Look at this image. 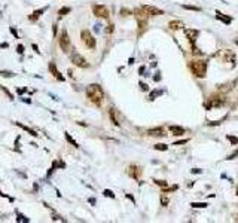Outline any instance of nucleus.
I'll list each match as a JSON object with an SVG mask.
<instances>
[{"mask_svg": "<svg viewBox=\"0 0 238 223\" xmlns=\"http://www.w3.org/2000/svg\"><path fill=\"white\" fill-rule=\"evenodd\" d=\"M24 51H25V48H24L22 45H18V46H16V52H18L19 55H22V54H24Z\"/></svg>", "mask_w": 238, "mask_h": 223, "instance_id": "nucleus-30", "label": "nucleus"}, {"mask_svg": "<svg viewBox=\"0 0 238 223\" xmlns=\"http://www.w3.org/2000/svg\"><path fill=\"white\" fill-rule=\"evenodd\" d=\"M155 183L159 184V186H162V187H165V186H167V181H164V180H155Z\"/></svg>", "mask_w": 238, "mask_h": 223, "instance_id": "nucleus-33", "label": "nucleus"}, {"mask_svg": "<svg viewBox=\"0 0 238 223\" xmlns=\"http://www.w3.org/2000/svg\"><path fill=\"white\" fill-rule=\"evenodd\" d=\"M92 12H94V15H95V16L103 18V19L109 18V15H110V12H109L107 6H104V4H92Z\"/></svg>", "mask_w": 238, "mask_h": 223, "instance_id": "nucleus-6", "label": "nucleus"}, {"mask_svg": "<svg viewBox=\"0 0 238 223\" xmlns=\"http://www.w3.org/2000/svg\"><path fill=\"white\" fill-rule=\"evenodd\" d=\"M225 103V98L223 95H211L208 98V103H207V109L210 107H214V106H222Z\"/></svg>", "mask_w": 238, "mask_h": 223, "instance_id": "nucleus-7", "label": "nucleus"}, {"mask_svg": "<svg viewBox=\"0 0 238 223\" xmlns=\"http://www.w3.org/2000/svg\"><path fill=\"white\" fill-rule=\"evenodd\" d=\"M191 70L194 72V75L197 78H199V79L205 78V75H207V61H204V60H194L191 63Z\"/></svg>", "mask_w": 238, "mask_h": 223, "instance_id": "nucleus-2", "label": "nucleus"}, {"mask_svg": "<svg viewBox=\"0 0 238 223\" xmlns=\"http://www.w3.org/2000/svg\"><path fill=\"white\" fill-rule=\"evenodd\" d=\"M103 195H104V196H109V198H115V193H113L112 190H109V189H106V190L103 192Z\"/></svg>", "mask_w": 238, "mask_h": 223, "instance_id": "nucleus-26", "label": "nucleus"}, {"mask_svg": "<svg viewBox=\"0 0 238 223\" xmlns=\"http://www.w3.org/2000/svg\"><path fill=\"white\" fill-rule=\"evenodd\" d=\"M182 7H183V9H188V10H197V12L201 10L199 6H192V4H182Z\"/></svg>", "mask_w": 238, "mask_h": 223, "instance_id": "nucleus-21", "label": "nucleus"}, {"mask_svg": "<svg viewBox=\"0 0 238 223\" xmlns=\"http://www.w3.org/2000/svg\"><path fill=\"white\" fill-rule=\"evenodd\" d=\"M86 97L89 98V101H91L92 104L101 106L103 98H104V92H103V89H101L100 85L91 84V85H88V88H86Z\"/></svg>", "mask_w": 238, "mask_h": 223, "instance_id": "nucleus-1", "label": "nucleus"}, {"mask_svg": "<svg viewBox=\"0 0 238 223\" xmlns=\"http://www.w3.org/2000/svg\"><path fill=\"white\" fill-rule=\"evenodd\" d=\"M70 60H72V63L76 66V67H79V69H88L89 67V63L80 55L78 52H73L72 55H70Z\"/></svg>", "mask_w": 238, "mask_h": 223, "instance_id": "nucleus-5", "label": "nucleus"}, {"mask_svg": "<svg viewBox=\"0 0 238 223\" xmlns=\"http://www.w3.org/2000/svg\"><path fill=\"white\" fill-rule=\"evenodd\" d=\"M58 43H60V48L63 49V52H66V54H69V52H70V49H72V42H70V37H69V34H67V30H66V28H64V30H61L60 37H58Z\"/></svg>", "mask_w": 238, "mask_h": 223, "instance_id": "nucleus-3", "label": "nucleus"}, {"mask_svg": "<svg viewBox=\"0 0 238 223\" xmlns=\"http://www.w3.org/2000/svg\"><path fill=\"white\" fill-rule=\"evenodd\" d=\"M228 140H229L232 144H238V138L237 137H234V135H228Z\"/></svg>", "mask_w": 238, "mask_h": 223, "instance_id": "nucleus-27", "label": "nucleus"}, {"mask_svg": "<svg viewBox=\"0 0 238 223\" xmlns=\"http://www.w3.org/2000/svg\"><path fill=\"white\" fill-rule=\"evenodd\" d=\"M52 33H54V36H57V24L52 25Z\"/></svg>", "mask_w": 238, "mask_h": 223, "instance_id": "nucleus-37", "label": "nucleus"}, {"mask_svg": "<svg viewBox=\"0 0 238 223\" xmlns=\"http://www.w3.org/2000/svg\"><path fill=\"white\" fill-rule=\"evenodd\" d=\"M126 198H128V199H131V201H132V202H135V199H134V198H132V196H131V195H126Z\"/></svg>", "mask_w": 238, "mask_h": 223, "instance_id": "nucleus-41", "label": "nucleus"}, {"mask_svg": "<svg viewBox=\"0 0 238 223\" xmlns=\"http://www.w3.org/2000/svg\"><path fill=\"white\" fill-rule=\"evenodd\" d=\"M189 140H182V141H176L174 143V146H182V144H185V143H188Z\"/></svg>", "mask_w": 238, "mask_h": 223, "instance_id": "nucleus-34", "label": "nucleus"}, {"mask_svg": "<svg viewBox=\"0 0 238 223\" xmlns=\"http://www.w3.org/2000/svg\"><path fill=\"white\" fill-rule=\"evenodd\" d=\"M128 174H129L131 177L138 178L140 174H141V170H140V167H137V165H129V167H128Z\"/></svg>", "mask_w": 238, "mask_h": 223, "instance_id": "nucleus-12", "label": "nucleus"}, {"mask_svg": "<svg viewBox=\"0 0 238 223\" xmlns=\"http://www.w3.org/2000/svg\"><path fill=\"white\" fill-rule=\"evenodd\" d=\"M0 76L1 78H13L15 73L13 72H6V70H0Z\"/></svg>", "mask_w": 238, "mask_h": 223, "instance_id": "nucleus-22", "label": "nucleus"}, {"mask_svg": "<svg viewBox=\"0 0 238 223\" xmlns=\"http://www.w3.org/2000/svg\"><path fill=\"white\" fill-rule=\"evenodd\" d=\"M147 135H150V137H164L165 133H164V130L162 128H152V130H147Z\"/></svg>", "mask_w": 238, "mask_h": 223, "instance_id": "nucleus-14", "label": "nucleus"}, {"mask_svg": "<svg viewBox=\"0 0 238 223\" xmlns=\"http://www.w3.org/2000/svg\"><path fill=\"white\" fill-rule=\"evenodd\" d=\"M109 118H110V121L113 122V125H116V127H119V125H120L116 109H113V107H110V109H109Z\"/></svg>", "mask_w": 238, "mask_h": 223, "instance_id": "nucleus-11", "label": "nucleus"}, {"mask_svg": "<svg viewBox=\"0 0 238 223\" xmlns=\"http://www.w3.org/2000/svg\"><path fill=\"white\" fill-rule=\"evenodd\" d=\"M235 156H238V150H235V152H234V153H232V155H229V156H228V158H226V159H234V158H235Z\"/></svg>", "mask_w": 238, "mask_h": 223, "instance_id": "nucleus-35", "label": "nucleus"}, {"mask_svg": "<svg viewBox=\"0 0 238 223\" xmlns=\"http://www.w3.org/2000/svg\"><path fill=\"white\" fill-rule=\"evenodd\" d=\"M140 87H141V89H143V91H147V85H144L143 82H140Z\"/></svg>", "mask_w": 238, "mask_h": 223, "instance_id": "nucleus-38", "label": "nucleus"}, {"mask_svg": "<svg viewBox=\"0 0 238 223\" xmlns=\"http://www.w3.org/2000/svg\"><path fill=\"white\" fill-rule=\"evenodd\" d=\"M49 72L52 73V76H54L57 81H60V82H64V76H63V75H61V73L57 70V66H55V63H52V61L49 63Z\"/></svg>", "mask_w": 238, "mask_h": 223, "instance_id": "nucleus-9", "label": "nucleus"}, {"mask_svg": "<svg viewBox=\"0 0 238 223\" xmlns=\"http://www.w3.org/2000/svg\"><path fill=\"white\" fill-rule=\"evenodd\" d=\"M70 12H72V7H69V6L61 7V9L58 10V16H60V18H63L64 15H67V13H70Z\"/></svg>", "mask_w": 238, "mask_h": 223, "instance_id": "nucleus-19", "label": "nucleus"}, {"mask_svg": "<svg viewBox=\"0 0 238 223\" xmlns=\"http://www.w3.org/2000/svg\"><path fill=\"white\" fill-rule=\"evenodd\" d=\"M168 27H170V30H180V28L183 27V22L179 21V19H174V21H170V22H168Z\"/></svg>", "mask_w": 238, "mask_h": 223, "instance_id": "nucleus-16", "label": "nucleus"}, {"mask_svg": "<svg viewBox=\"0 0 238 223\" xmlns=\"http://www.w3.org/2000/svg\"><path fill=\"white\" fill-rule=\"evenodd\" d=\"M21 100H22V101H25V103H31V100H30V98H21Z\"/></svg>", "mask_w": 238, "mask_h": 223, "instance_id": "nucleus-40", "label": "nucleus"}, {"mask_svg": "<svg viewBox=\"0 0 238 223\" xmlns=\"http://www.w3.org/2000/svg\"><path fill=\"white\" fill-rule=\"evenodd\" d=\"M31 48H33V49H34V51H36V52H37V54H40V51H39V46H37V45H31Z\"/></svg>", "mask_w": 238, "mask_h": 223, "instance_id": "nucleus-36", "label": "nucleus"}, {"mask_svg": "<svg viewBox=\"0 0 238 223\" xmlns=\"http://www.w3.org/2000/svg\"><path fill=\"white\" fill-rule=\"evenodd\" d=\"M64 135H66V140H67V141H69V143H70V144H72L73 147H79V144H78V143H76V141H75V140L72 138V135H70V134L66 133Z\"/></svg>", "mask_w": 238, "mask_h": 223, "instance_id": "nucleus-20", "label": "nucleus"}, {"mask_svg": "<svg viewBox=\"0 0 238 223\" xmlns=\"http://www.w3.org/2000/svg\"><path fill=\"white\" fill-rule=\"evenodd\" d=\"M15 124H16V125H18L19 128H22L24 131H27V133L30 134L31 137H37V133H36L34 130H31L30 127H27V125H24V124H21V122H15Z\"/></svg>", "mask_w": 238, "mask_h": 223, "instance_id": "nucleus-17", "label": "nucleus"}, {"mask_svg": "<svg viewBox=\"0 0 238 223\" xmlns=\"http://www.w3.org/2000/svg\"><path fill=\"white\" fill-rule=\"evenodd\" d=\"M235 43H237V45H238V39H237V40H235Z\"/></svg>", "mask_w": 238, "mask_h": 223, "instance_id": "nucleus-42", "label": "nucleus"}, {"mask_svg": "<svg viewBox=\"0 0 238 223\" xmlns=\"http://www.w3.org/2000/svg\"><path fill=\"white\" fill-rule=\"evenodd\" d=\"M45 10H46V7H42V9H37V10H33V12L28 15V19H30L31 22H36L40 16H42V13H43Z\"/></svg>", "mask_w": 238, "mask_h": 223, "instance_id": "nucleus-10", "label": "nucleus"}, {"mask_svg": "<svg viewBox=\"0 0 238 223\" xmlns=\"http://www.w3.org/2000/svg\"><path fill=\"white\" fill-rule=\"evenodd\" d=\"M80 39H82V43L85 45L86 48H89V49H94L95 45H97L94 36H92L88 30H82V31H80Z\"/></svg>", "mask_w": 238, "mask_h": 223, "instance_id": "nucleus-4", "label": "nucleus"}, {"mask_svg": "<svg viewBox=\"0 0 238 223\" xmlns=\"http://www.w3.org/2000/svg\"><path fill=\"white\" fill-rule=\"evenodd\" d=\"M216 18H219V19L223 21L225 24H231V22H232V18H231V16H225V15H223L222 12H219V10L216 12Z\"/></svg>", "mask_w": 238, "mask_h": 223, "instance_id": "nucleus-18", "label": "nucleus"}, {"mask_svg": "<svg viewBox=\"0 0 238 223\" xmlns=\"http://www.w3.org/2000/svg\"><path fill=\"white\" fill-rule=\"evenodd\" d=\"M191 205H192V208H205L208 204L207 202H192Z\"/></svg>", "mask_w": 238, "mask_h": 223, "instance_id": "nucleus-23", "label": "nucleus"}, {"mask_svg": "<svg viewBox=\"0 0 238 223\" xmlns=\"http://www.w3.org/2000/svg\"><path fill=\"white\" fill-rule=\"evenodd\" d=\"M18 222H28V219L25 217V216H22V214H18V219H16Z\"/></svg>", "mask_w": 238, "mask_h": 223, "instance_id": "nucleus-32", "label": "nucleus"}, {"mask_svg": "<svg viewBox=\"0 0 238 223\" xmlns=\"http://www.w3.org/2000/svg\"><path fill=\"white\" fill-rule=\"evenodd\" d=\"M0 89H1V91H3V92H4L6 95H7V98H9V100H13V95L10 94V91H9V89L6 88V87H3V85H0Z\"/></svg>", "mask_w": 238, "mask_h": 223, "instance_id": "nucleus-24", "label": "nucleus"}, {"mask_svg": "<svg viewBox=\"0 0 238 223\" xmlns=\"http://www.w3.org/2000/svg\"><path fill=\"white\" fill-rule=\"evenodd\" d=\"M153 147H155L156 150H162V152H165V150L168 149V146H167V144H162V143H159V144H155Z\"/></svg>", "mask_w": 238, "mask_h": 223, "instance_id": "nucleus-25", "label": "nucleus"}, {"mask_svg": "<svg viewBox=\"0 0 238 223\" xmlns=\"http://www.w3.org/2000/svg\"><path fill=\"white\" fill-rule=\"evenodd\" d=\"M168 202H170V201H168V198H167V196H161V204H162L164 207H167V205H168Z\"/></svg>", "mask_w": 238, "mask_h": 223, "instance_id": "nucleus-31", "label": "nucleus"}, {"mask_svg": "<svg viewBox=\"0 0 238 223\" xmlns=\"http://www.w3.org/2000/svg\"><path fill=\"white\" fill-rule=\"evenodd\" d=\"M237 195H238V189H237Z\"/></svg>", "mask_w": 238, "mask_h": 223, "instance_id": "nucleus-43", "label": "nucleus"}, {"mask_svg": "<svg viewBox=\"0 0 238 223\" xmlns=\"http://www.w3.org/2000/svg\"><path fill=\"white\" fill-rule=\"evenodd\" d=\"M141 9L147 13V16H156V15H162L164 10H161L158 7H153V6H149V4H143Z\"/></svg>", "mask_w": 238, "mask_h": 223, "instance_id": "nucleus-8", "label": "nucleus"}, {"mask_svg": "<svg viewBox=\"0 0 238 223\" xmlns=\"http://www.w3.org/2000/svg\"><path fill=\"white\" fill-rule=\"evenodd\" d=\"M25 91H27V89H25V88H24V89H22V88H19V89H18V94H24Z\"/></svg>", "mask_w": 238, "mask_h": 223, "instance_id": "nucleus-39", "label": "nucleus"}, {"mask_svg": "<svg viewBox=\"0 0 238 223\" xmlns=\"http://www.w3.org/2000/svg\"><path fill=\"white\" fill-rule=\"evenodd\" d=\"M185 33H186V37L189 39V42L192 45L195 43L197 36H198V30H185Z\"/></svg>", "mask_w": 238, "mask_h": 223, "instance_id": "nucleus-13", "label": "nucleus"}, {"mask_svg": "<svg viewBox=\"0 0 238 223\" xmlns=\"http://www.w3.org/2000/svg\"><path fill=\"white\" fill-rule=\"evenodd\" d=\"M9 31H10V33L15 36V39H19V36H18V31H16V28H15V27H10V28H9Z\"/></svg>", "mask_w": 238, "mask_h": 223, "instance_id": "nucleus-29", "label": "nucleus"}, {"mask_svg": "<svg viewBox=\"0 0 238 223\" xmlns=\"http://www.w3.org/2000/svg\"><path fill=\"white\" fill-rule=\"evenodd\" d=\"M170 133H173V135H182V134H185V128H182V127H177V125H170Z\"/></svg>", "mask_w": 238, "mask_h": 223, "instance_id": "nucleus-15", "label": "nucleus"}, {"mask_svg": "<svg viewBox=\"0 0 238 223\" xmlns=\"http://www.w3.org/2000/svg\"><path fill=\"white\" fill-rule=\"evenodd\" d=\"M113 30H115V25H113V24H109V25H107V28H106V33H107V34H110V33H113Z\"/></svg>", "mask_w": 238, "mask_h": 223, "instance_id": "nucleus-28", "label": "nucleus"}]
</instances>
